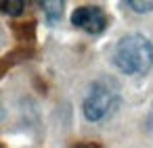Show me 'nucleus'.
Masks as SVG:
<instances>
[{
  "mask_svg": "<svg viewBox=\"0 0 153 148\" xmlns=\"http://www.w3.org/2000/svg\"><path fill=\"white\" fill-rule=\"evenodd\" d=\"M113 63L126 75H143L153 65V44L140 34H128L115 44Z\"/></svg>",
  "mask_w": 153,
  "mask_h": 148,
  "instance_id": "f257e3e1",
  "label": "nucleus"
},
{
  "mask_svg": "<svg viewBox=\"0 0 153 148\" xmlns=\"http://www.w3.org/2000/svg\"><path fill=\"white\" fill-rule=\"evenodd\" d=\"M115 104H117L115 92L109 86H105V84H94L90 88L88 96L84 98V106H82L84 108V117L88 121L97 123V121L105 119L115 108Z\"/></svg>",
  "mask_w": 153,
  "mask_h": 148,
  "instance_id": "f03ea898",
  "label": "nucleus"
},
{
  "mask_svg": "<svg viewBox=\"0 0 153 148\" xmlns=\"http://www.w3.org/2000/svg\"><path fill=\"white\" fill-rule=\"evenodd\" d=\"M71 23L90 36H99L107 27V15L103 13V9L86 4V7H78L71 13Z\"/></svg>",
  "mask_w": 153,
  "mask_h": 148,
  "instance_id": "7ed1b4c3",
  "label": "nucleus"
},
{
  "mask_svg": "<svg viewBox=\"0 0 153 148\" xmlns=\"http://www.w3.org/2000/svg\"><path fill=\"white\" fill-rule=\"evenodd\" d=\"M42 7V11L46 13V19H48V23H59V19H61V15H63V9H65V4L61 2V0H46V2H42L40 4Z\"/></svg>",
  "mask_w": 153,
  "mask_h": 148,
  "instance_id": "20e7f679",
  "label": "nucleus"
},
{
  "mask_svg": "<svg viewBox=\"0 0 153 148\" xmlns=\"http://www.w3.org/2000/svg\"><path fill=\"white\" fill-rule=\"evenodd\" d=\"M23 7L25 4L21 2V0H4V2H0V11H4L11 17H19L23 13Z\"/></svg>",
  "mask_w": 153,
  "mask_h": 148,
  "instance_id": "39448f33",
  "label": "nucleus"
},
{
  "mask_svg": "<svg viewBox=\"0 0 153 148\" xmlns=\"http://www.w3.org/2000/svg\"><path fill=\"white\" fill-rule=\"evenodd\" d=\"M126 7L132 9V11H136V13H149V11H153V2H138V0H130Z\"/></svg>",
  "mask_w": 153,
  "mask_h": 148,
  "instance_id": "423d86ee",
  "label": "nucleus"
},
{
  "mask_svg": "<svg viewBox=\"0 0 153 148\" xmlns=\"http://www.w3.org/2000/svg\"><path fill=\"white\" fill-rule=\"evenodd\" d=\"M76 148H101L99 144H94V142H86V144H78Z\"/></svg>",
  "mask_w": 153,
  "mask_h": 148,
  "instance_id": "0eeeda50",
  "label": "nucleus"
},
{
  "mask_svg": "<svg viewBox=\"0 0 153 148\" xmlns=\"http://www.w3.org/2000/svg\"><path fill=\"white\" fill-rule=\"evenodd\" d=\"M0 148H2V146H0Z\"/></svg>",
  "mask_w": 153,
  "mask_h": 148,
  "instance_id": "6e6552de",
  "label": "nucleus"
}]
</instances>
